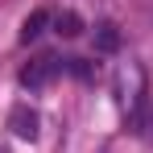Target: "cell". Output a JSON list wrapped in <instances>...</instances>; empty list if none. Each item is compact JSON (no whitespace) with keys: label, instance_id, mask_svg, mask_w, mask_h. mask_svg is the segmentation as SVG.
Returning a JSON list of instances; mask_svg holds the SVG:
<instances>
[{"label":"cell","instance_id":"4","mask_svg":"<svg viewBox=\"0 0 153 153\" xmlns=\"http://www.w3.org/2000/svg\"><path fill=\"white\" fill-rule=\"evenodd\" d=\"M95 46H100V54H116V50H120V33H116L112 21L95 25Z\"/></svg>","mask_w":153,"mask_h":153},{"label":"cell","instance_id":"6","mask_svg":"<svg viewBox=\"0 0 153 153\" xmlns=\"http://www.w3.org/2000/svg\"><path fill=\"white\" fill-rule=\"evenodd\" d=\"M0 153H4V149H0Z\"/></svg>","mask_w":153,"mask_h":153},{"label":"cell","instance_id":"3","mask_svg":"<svg viewBox=\"0 0 153 153\" xmlns=\"http://www.w3.org/2000/svg\"><path fill=\"white\" fill-rule=\"evenodd\" d=\"M46 21H50V13H46V8H33L25 21H21V42L29 46V42H33V37H37V33L46 29Z\"/></svg>","mask_w":153,"mask_h":153},{"label":"cell","instance_id":"1","mask_svg":"<svg viewBox=\"0 0 153 153\" xmlns=\"http://www.w3.org/2000/svg\"><path fill=\"white\" fill-rule=\"evenodd\" d=\"M8 128H13L21 141H33V137H37V128H42V116H37V108H29V103H17V108L8 112Z\"/></svg>","mask_w":153,"mask_h":153},{"label":"cell","instance_id":"2","mask_svg":"<svg viewBox=\"0 0 153 153\" xmlns=\"http://www.w3.org/2000/svg\"><path fill=\"white\" fill-rule=\"evenodd\" d=\"M54 75H58V58L42 54V58H33L25 71H21V83H25L29 91H37V87H46V83H50Z\"/></svg>","mask_w":153,"mask_h":153},{"label":"cell","instance_id":"5","mask_svg":"<svg viewBox=\"0 0 153 153\" xmlns=\"http://www.w3.org/2000/svg\"><path fill=\"white\" fill-rule=\"evenodd\" d=\"M54 29H58L62 37H79V33H83V17L66 8V13H58V17H54Z\"/></svg>","mask_w":153,"mask_h":153}]
</instances>
